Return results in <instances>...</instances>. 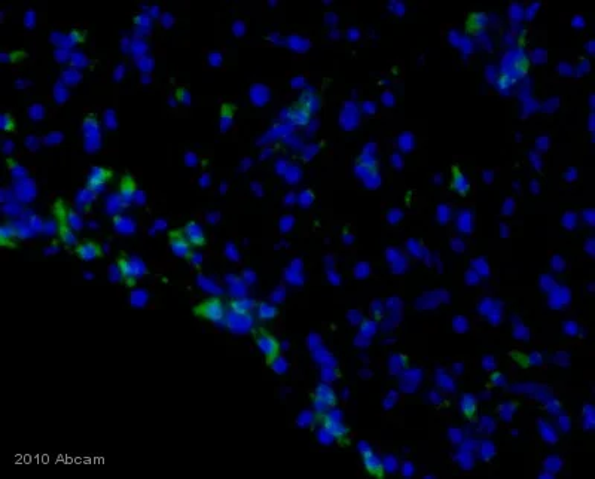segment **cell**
<instances>
[{
	"label": "cell",
	"instance_id": "cell-3",
	"mask_svg": "<svg viewBox=\"0 0 595 479\" xmlns=\"http://www.w3.org/2000/svg\"><path fill=\"white\" fill-rule=\"evenodd\" d=\"M137 260L130 259L125 253L116 258V265H118L121 279L125 283L127 287H134L137 280L140 277V270L137 268Z\"/></svg>",
	"mask_w": 595,
	"mask_h": 479
},
{
	"label": "cell",
	"instance_id": "cell-18",
	"mask_svg": "<svg viewBox=\"0 0 595 479\" xmlns=\"http://www.w3.org/2000/svg\"><path fill=\"white\" fill-rule=\"evenodd\" d=\"M176 99H177L178 103H182V104H189V103H191V93L188 91L186 86H180V88H177V91H176Z\"/></svg>",
	"mask_w": 595,
	"mask_h": 479
},
{
	"label": "cell",
	"instance_id": "cell-8",
	"mask_svg": "<svg viewBox=\"0 0 595 479\" xmlns=\"http://www.w3.org/2000/svg\"><path fill=\"white\" fill-rule=\"evenodd\" d=\"M183 234L186 235L188 241L192 244V247H202L207 244V237H205V232L202 229V226L199 225L197 220H189L185 223V226L182 228Z\"/></svg>",
	"mask_w": 595,
	"mask_h": 479
},
{
	"label": "cell",
	"instance_id": "cell-2",
	"mask_svg": "<svg viewBox=\"0 0 595 479\" xmlns=\"http://www.w3.org/2000/svg\"><path fill=\"white\" fill-rule=\"evenodd\" d=\"M194 314L199 319H204L207 321H212V323H218V321H222L226 316V305L220 298L210 296L202 302H199L198 305L194 308Z\"/></svg>",
	"mask_w": 595,
	"mask_h": 479
},
{
	"label": "cell",
	"instance_id": "cell-4",
	"mask_svg": "<svg viewBox=\"0 0 595 479\" xmlns=\"http://www.w3.org/2000/svg\"><path fill=\"white\" fill-rule=\"evenodd\" d=\"M255 341H256L259 351L270 362L277 357L278 351H280V342L274 335H271L266 331H258L255 334Z\"/></svg>",
	"mask_w": 595,
	"mask_h": 479
},
{
	"label": "cell",
	"instance_id": "cell-14",
	"mask_svg": "<svg viewBox=\"0 0 595 479\" xmlns=\"http://www.w3.org/2000/svg\"><path fill=\"white\" fill-rule=\"evenodd\" d=\"M0 127H2V130L3 131H6V133H14L15 130H17V121H15V118L11 115V113H3L2 115V118H0Z\"/></svg>",
	"mask_w": 595,
	"mask_h": 479
},
{
	"label": "cell",
	"instance_id": "cell-9",
	"mask_svg": "<svg viewBox=\"0 0 595 479\" xmlns=\"http://www.w3.org/2000/svg\"><path fill=\"white\" fill-rule=\"evenodd\" d=\"M136 191H137V183H136L134 177H133L131 174H124V176L121 177V182H119L121 198L125 201V202H130V201L134 198Z\"/></svg>",
	"mask_w": 595,
	"mask_h": 479
},
{
	"label": "cell",
	"instance_id": "cell-6",
	"mask_svg": "<svg viewBox=\"0 0 595 479\" xmlns=\"http://www.w3.org/2000/svg\"><path fill=\"white\" fill-rule=\"evenodd\" d=\"M168 240H170V249H171V252H173L177 258H182V259L186 260L191 259V256H192V253H194V250H192L194 247H192V244L188 241L186 235L183 234L182 229L171 231L170 235H168Z\"/></svg>",
	"mask_w": 595,
	"mask_h": 479
},
{
	"label": "cell",
	"instance_id": "cell-22",
	"mask_svg": "<svg viewBox=\"0 0 595 479\" xmlns=\"http://www.w3.org/2000/svg\"><path fill=\"white\" fill-rule=\"evenodd\" d=\"M493 381H494V384H496V385H498V384H503V377H501L500 374H496V375L493 377Z\"/></svg>",
	"mask_w": 595,
	"mask_h": 479
},
{
	"label": "cell",
	"instance_id": "cell-13",
	"mask_svg": "<svg viewBox=\"0 0 595 479\" xmlns=\"http://www.w3.org/2000/svg\"><path fill=\"white\" fill-rule=\"evenodd\" d=\"M290 116H292V119L295 121V122H298V124H307V121L310 119V109L305 107V106L295 107V109H292Z\"/></svg>",
	"mask_w": 595,
	"mask_h": 479
},
{
	"label": "cell",
	"instance_id": "cell-7",
	"mask_svg": "<svg viewBox=\"0 0 595 479\" xmlns=\"http://www.w3.org/2000/svg\"><path fill=\"white\" fill-rule=\"evenodd\" d=\"M73 253L80 260H94L103 256V247L96 240H83L75 246Z\"/></svg>",
	"mask_w": 595,
	"mask_h": 479
},
{
	"label": "cell",
	"instance_id": "cell-19",
	"mask_svg": "<svg viewBox=\"0 0 595 479\" xmlns=\"http://www.w3.org/2000/svg\"><path fill=\"white\" fill-rule=\"evenodd\" d=\"M232 116H234V107L231 104H223L222 106V113H220L222 121H225V118H226V121H231Z\"/></svg>",
	"mask_w": 595,
	"mask_h": 479
},
{
	"label": "cell",
	"instance_id": "cell-17",
	"mask_svg": "<svg viewBox=\"0 0 595 479\" xmlns=\"http://www.w3.org/2000/svg\"><path fill=\"white\" fill-rule=\"evenodd\" d=\"M461 409L467 414L472 415L475 412V399L472 396H464L461 399Z\"/></svg>",
	"mask_w": 595,
	"mask_h": 479
},
{
	"label": "cell",
	"instance_id": "cell-21",
	"mask_svg": "<svg viewBox=\"0 0 595 479\" xmlns=\"http://www.w3.org/2000/svg\"><path fill=\"white\" fill-rule=\"evenodd\" d=\"M484 366L491 369V368H494V362H493V359H491V357H487V359L484 360Z\"/></svg>",
	"mask_w": 595,
	"mask_h": 479
},
{
	"label": "cell",
	"instance_id": "cell-15",
	"mask_svg": "<svg viewBox=\"0 0 595 479\" xmlns=\"http://www.w3.org/2000/svg\"><path fill=\"white\" fill-rule=\"evenodd\" d=\"M453 188L456 189L457 192H460L461 195H464V194L469 191V182H467V179H466L463 174L456 173L454 180H453Z\"/></svg>",
	"mask_w": 595,
	"mask_h": 479
},
{
	"label": "cell",
	"instance_id": "cell-20",
	"mask_svg": "<svg viewBox=\"0 0 595 479\" xmlns=\"http://www.w3.org/2000/svg\"><path fill=\"white\" fill-rule=\"evenodd\" d=\"M411 472H412V464H411V463L403 464V475H405V476H409Z\"/></svg>",
	"mask_w": 595,
	"mask_h": 479
},
{
	"label": "cell",
	"instance_id": "cell-10",
	"mask_svg": "<svg viewBox=\"0 0 595 479\" xmlns=\"http://www.w3.org/2000/svg\"><path fill=\"white\" fill-rule=\"evenodd\" d=\"M0 244L3 247H15L18 244V234L12 223H3L0 226Z\"/></svg>",
	"mask_w": 595,
	"mask_h": 479
},
{
	"label": "cell",
	"instance_id": "cell-16",
	"mask_svg": "<svg viewBox=\"0 0 595 479\" xmlns=\"http://www.w3.org/2000/svg\"><path fill=\"white\" fill-rule=\"evenodd\" d=\"M365 464H366L368 470H371V472H374V473H377V472H379V470L382 469L381 461H379L375 456H372V454H366V456H365Z\"/></svg>",
	"mask_w": 595,
	"mask_h": 479
},
{
	"label": "cell",
	"instance_id": "cell-5",
	"mask_svg": "<svg viewBox=\"0 0 595 479\" xmlns=\"http://www.w3.org/2000/svg\"><path fill=\"white\" fill-rule=\"evenodd\" d=\"M115 173L112 168L107 167H93L88 177H86V188L93 192H100L110 180L113 179Z\"/></svg>",
	"mask_w": 595,
	"mask_h": 479
},
{
	"label": "cell",
	"instance_id": "cell-12",
	"mask_svg": "<svg viewBox=\"0 0 595 479\" xmlns=\"http://www.w3.org/2000/svg\"><path fill=\"white\" fill-rule=\"evenodd\" d=\"M277 308L274 307V305H271V304H268V302H262V304H259V308H258V316L259 319L260 320H273L276 316H277Z\"/></svg>",
	"mask_w": 595,
	"mask_h": 479
},
{
	"label": "cell",
	"instance_id": "cell-11",
	"mask_svg": "<svg viewBox=\"0 0 595 479\" xmlns=\"http://www.w3.org/2000/svg\"><path fill=\"white\" fill-rule=\"evenodd\" d=\"M229 307L238 316H247L253 311V308L256 307V302L250 298H237V300H232L229 302Z\"/></svg>",
	"mask_w": 595,
	"mask_h": 479
},
{
	"label": "cell",
	"instance_id": "cell-1",
	"mask_svg": "<svg viewBox=\"0 0 595 479\" xmlns=\"http://www.w3.org/2000/svg\"><path fill=\"white\" fill-rule=\"evenodd\" d=\"M54 216L57 220V226H58V237L61 240V243L67 247H72L75 244H78V240L75 232L72 231L70 228V219H69V208L66 207V204L61 200H58L54 204Z\"/></svg>",
	"mask_w": 595,
	"mask_h": 479
}]
</instances>
